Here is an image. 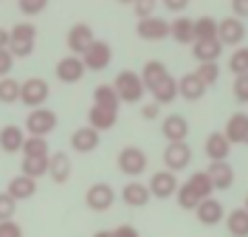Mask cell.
<instances>
[{"label": "cell", "instance_id": "1", "mask_svg": "<svg viewBox=\"0 0 248 237\" xmlns=\"http://www.w3.org/2000/svg\"><path fill=\"white\" fill-rule=\"evenodd\" d=\"M113 91L119 96V102H124V105H139L147 94V88H144V82L136 71H119L116 79H113Z\"/></svg>", "mask_w": 248, "mask_h": 237}, {"label": "cell", "instance_id": "2", "mask_svg": "<svg viewBox=\"0 0 248 237\" xmlns=\"http://www.w3.org/2000/svg\"><path fill=\"white\" fill-rule=\"evenodd\" d=\"M34 46H37V26L31 23H17L9 32V54L15 60H23V57H31L34 54Z\"/></svg>", "mask_w": 248, "mask_h": 237}, {"label": "cell", "instance_id": "3", "mask_svg": "<svg viewBox=\"0 0 248 237\" xmlns=\"http://www.w3.org/2000/svg\"><path fill=\"white\" fill-rule=\"evenodd\" d=\"M48 96H51V85L43 77H29L26 82H20V105H26L29 111L46 108Z\"/></svg>", "mask_w": 248, "mask_h": 237}, {"label": "cell", "instance_id": "4", "mask_svg": "<svg viewBox=\"0 0 248 237\" xmlns=\"http://www.w3.org/2000/svg\"><path fill=\"white\" fill-rule=\"evenodd\" d=\"M60 125V119H57V113L51 111V108H37V111H29L26 116V136H34V139H46L48 133H54Z\"/></svg>", "mask_w": 248, "mask_h": 237}, {"label": "cell", "instance_id": "5", "mask_svg": "<svg viewBox=\"0 0 248 237\" xmlns=\"http://www.w3.org/2000/svg\"><path fill=\"white\" fill-rule=\"evenodd\" d=\"M147 153L141 150V147H124L119 150V156H116V167H119V173L127 175V178H139L144 170H147Z\"/></svg>", "mask_w": 248, "mask_h": 237}, {"label": "cell", "instance_id": "6", "mask_svg": "<svg viewBox=\"0 0 248 237\" xmlns=\"http://www.w3.org/2000/svg\"><path fill=\"white\" fill-rule=\"evenodd\" d=\"M79 60H82V65H85L88 74H91V71L102 74V71L113 63V48H110V43H105V40H93V46L88 48Z\"/></svg>", "mask_w": 248, "mask_h": 237}, {"label": "cell", "instance_id": "7", "mask_svg": "<svg viewBox=\"0 0 248 237\" xmlns=\"http://www.w3.org/2000/svg\"><path fill=\"white\" fill-rule=\"evenodd\" d=\"M178 187H181V181H178V175L170 173V170H158V173H153L150 175V184H147L150 195L158 198V201H170V198H175Z\"/></svg>", "mask_w": 248, "mask_h": 237}, {"label": "cell", "instance_id": "8", "mask_svg": "<svg viewBox=\"0 0 248 237\" xmlns=\"http://www.w3.org/2000/svg\"><path fill=\"white\" fill-rule=\"evenodd\" d=\"M113 204H116V190L105 181L91 184L88 192H85V206L91 212H108V209H113Z\"/></svg>", "mask_w": 248, "mask_h": 237}, {"label": "cell", "instance_id": "9", "mask_svg": "<svg viewBox=\"0 0 248 237\" xmlns=\"http://www.w3.org/2000/svg\"><path fill=\"white\" fill-rule=\"evenodd\" d=\"M93 29L88 23H74L71 29H68V37H65V46L71 51V57H82L88 48L93 46Z\"/></svg>", "mask_w": 248, "mask_h": 237}, {"label": "cell", "instance_id": "10", "mask_svg": "<svg viewBox=\"0 0 248 237\" xmlns=\"http://www.w3.org/2000/svg\"><path fill=\"white\" fill-rule=\"evenodd\" d=\"M217 40H220V46H243V40H246V23L237 20V17L217 20Z\"/></svg>", "mask_w": 248, "mask_h": 237}, {"label": "cell", "instance_id": "11", "mask_svg": "<svg viewBox=\"0 0 248 237\" xmlns=\"http://www.w3.org/2000/svg\"><path fill=\"white\" fill-rule=\"evenodd\" d=\"M192 164V147L186 142H178V144H167V150H164V170H170V173H181Z\"/></svg>", "mask_w": 248, "mask_h": 237}, {"label": "cell", "instance_id": "12", "mask_svg": "<svg viewBox=\"0 0 248 237\" xmlns=\"http://www.w3.org/2000/svg\"><path fill=\"white\" fill-rule=\"evenodd\" d=\"M85 65H82V60L79 57H62V60H57V68H54V77L60 79L62 85H77V82H82L85 79Z\"/></svg>", "mask_w": 248, "mask_h": 237}, {"label": "cell", "instance_id": "13", "mask_svg": "<svg viewBox=\"0 0 248 237\" xmlns=\"http://www.w3.org/2000/svg\"><path fill=\"white\" fill-rule=\"evenodd\" d=\"M136 34H139L141 40H147V43H161V40L170 37V20H164V17H158V15L147 17V20H139Z\"/></svg>", "mask_w": 248, "mask_h": 237}, {"label": "cell", "instance_id": "14", "mask_svg": "<svg viewBox=\"0 0 248 237\" xmlns=\"http://www.w3.org/2000/svg\"><path fill=\"white\" fill-rule=\"evenodd\" d=\"M102 144V133H96L93 127H77L74 133H71V150L74 153H79V156H88V153H93L96 147Z\"/></svg>", "mask_w": 248, "mask_h": 237}, {"label": "cell", "instance_id": "15", "mask_svg": "<svg viewBox=\"0 0 248 237\" xmlns=\"http://www.w3.org/2000/svg\"><path fill=\"white\" fill-rule=\"evenodd\" d=\"M161 133H164L167 144L186 142V136H189V119H186V116H181V113L164 116V122H161Z\"/></svg>", "mask_w": 248, "mask_h": 237}, {"label": "cell", "instance_id": "16", "mask_svg": "<svg viewBox=\"0 0 248 237\" xmlns=\"http://www.w3.org/2000/svg\"><path fill=\"white\" fill-rule=\"evenodd\" d=\"M23 142H26V130L20 125H3L0 127V150H3L6 156L23 153Z\"/></svg>", "mask_w": 248, "mask_h": 237}, {"label": "cell", "instance_id": "17", "mask_svg": "<svg viewBox=\"0 0 248 237\" xmlns=\"http://www.w3.org/2000/svg\"><path fill=\"white\" fill-rule=\"evenodd\" d=\"M195 215H198V221H201L203 226H217V223L226 221V206H223L215 195H212V198H206V201H201V204H198Z\"/></svg>", "mask_w": 248, "mask_h": 237}, {"label": "cell", "instance_id": "18", "mask_svg": "<svg viewBox=\"0 0 248 237\" xmlns=\"http://www.w3.org/2000/svg\"><path fill=\"white\" fill-rule=\"evenodd\" d=\"M206 175H209V181H212V187L215 190H232L234 184V167L229 164V161H209V170H206Z\"/></svg>", "mask_w": 248, "mask_h": 237}, {"label": "cell", "instance_id": "19", "mask_svg": "<svg viewBox=\"0 0 248 237\" xmlns=\"http://www.w3.org/2000/svg\"><path fill=\"white\" fill-rule=\"evenodd\" d=\"M122 201H124V206H130V209H144V206L153 201V195L147 190V184L130 181V184H124V190H122Z\"/></svg>", "mask_w": 248, "mask_h": 237}, {"label": "cell", "instance_id": "20", "mask_svg": "<svg viewBox=\"0 0 248 237\" xmlns=\"http://www.w3.org/2000/svg\"><path fill=\"white\" fill-rule=\"evenodd\" d=\"M71 156L68 153H51L48 156V178L54 181V184H68V178H71Z\"/></svg>", "mask_w": 248, "mask_h": 237}, {"label": "cell", "instance_id": "21", "mask_svg": "<svg viewBox=\"0 0 248 237\" xmlns=\"http://www.w3.org/2000/svg\"><path fill=\"white\" fill-rule=\"evenodd\" d=\"M203 150H206V158L209 161H229V153H232V144L226 142V136H223V130L220 133H209L206 136V144H203Z\"/></svg>", "mask_w": 248, "mask_h": 237}, {"label": "cell", "instance_id": "22", "mask_svg": "<svg viewBox=\"0 0 248 237\" xmlns=\"http://www.w3.org/2000/svg\"><path fill=\"white\" fill-rule=\"evenodd\" d=\"M170 37L181 46H192L195 43V20L186 15H178L170 23Z\"/></svg>", "mask_w": 248, "mask_h": 237}, {"label": "cell", "instance_id": "23", "mask_svg": "<svg viewBox=\"0 0 248 237\" xmlns=\"http://www.w3.org/2000/svg\"><path fill=\"white\" fill-rule=\"evenodd\" d=\"M6 195H12L17 204L20 201H29V198H34L37 195V181L34 178H26V175H15L9 184H6Z\"/></svg>", "mask_w": 248, "mask_h": 237}, {"label": "cell", "instance_id": "24", "mask_svg": "<svg viewBox=\"0 0 248 237\" xmlns=\"http://www.w3.org/2000/svg\"><path fill=\"white\" fill-rule=\"evenodd\" d=\"M178 96L186 99V102H201L203 96H206V85L195 77V71L184 74V77L178 79Z\"/></svg>", "mask_w": 248, "mask_h": 237}, {"label": "cell", "instance_id": "25", "mask_svg": "<svg viewBox=\"0 0 248 237\" xmlns=\"http://www.w3.org/2000/svg\"><path fill=\"white\" fill-rule=\"evenodd\" d=\"M139 77H141V82H144V88H147V91H153L155 85H161L164 79L170 77V68L161 63V60H147Z\"/></svg>", "mask_w": 248, "mask_h": 237}, {"label": "cell", "instance_id": "26", "mask_svg": "<svg viewBox=\"0 0 248 237\" xmlns=\"http://www.w3.org/2000/svg\"><path fill=\"white\" fill-rule=\"evenodd\" d=\"M119 122V111H105V108H96L91 105L88 111V127H93L96 133H105V130H113Z\"/></svg>", "mask_w": 248, "mask_h": 237}, {"label": "cell", "instance_id": "27", "mask_svg": "<svg viewBox=\"0 0 248 237\" xmlns=\"http://www.w3.org/2000/svg\"><path fill=\"white\" fill-rule=\"evenodd\" d=\"M220 54H223V46H220V40H195L192 43V57L198 60V63H217L220 60Z\"/></svg>", "mask_w": 248, "mask_h": 237}, {"label": "cell", "instance_id": "28", "mask_svg": "<svg viewBox=\"0 0 248 237\" xmlns=\"http://www.w3.org/2000/svg\"><path fill=\"white\" fill-rule=\"evenodd\" d=\"M246 127H248V113H234L229 116V122L223 127V136L229 144H243L246 139Z\"/></svg>", "mask_w": 248, "mask_h": 237}, {"label": "cell", "instance_id": "29", "mask_svg": "<svg viewBox=\"0 0 248 237\" xmlns=\"http://www.w3.org/2000/svg\"><path fill=\"white\" fill-rule=\"evenodd\" d=\"M150 94H153V102L158 105V108H164V105H172V102L178 99V79L170 74V77L164 79L161 85H155Z\"/></svg>", "mask_w": 248, "mask_h": 237}, {"label": "cell", "instance_id": "30", "mask_svg": "<svg viewBox=\"0 0 248 237\" xmlns=\"http://www.w3.org/2000/svg\"><path fill=\"white\" fill-rule=\"evenodd\" d=\"M223 223H226L229 237H248V212L243 206H240V209H232Z\"/></svg>", "mask_w": 248, "mask_h": 237}, {"label": "cell", "instance_id": "31", "mask_svg": "<svg viewBox=\"0 0 248 237\" xmlns=\"http://www.w3.org/2000/svg\"><path fill=\"white\" fill-rule=\"evenodd\" d=\"M93 105L96 108H105V111H119L122 108V102H119V96L113 91V85H96L93 88Z\"/></svg>", "mask_w": 248, "mask_h": 237}, {"label": "cell", "instance_id": "32", "mask_svg": "<svg viewBox=\"0 0 248 237\" xmlns=\"http://www.w3.org/2000/svg\"><path fill=\"white\" fill-rule=\"evenodd\" d=\"M186 184H189V190L195 192L201 201H206V198H212V195H215V187H212V181H209L206 170H198V173H192V178H189Z\"/></svg>", "mask_w": 248, "mask_h": 237}, {"label": "cell", "instance_id": "33", "mask_svg": "<svg viewBox=\"0 0 248 237\" xmlns=\"http://www.w3.org/2000/svg\"><path fill=\"white\" fill-rule=\"evenodd\" d=\"M20 175L40 181L43 175H48V158H23L20 161Z\"/></svg>", "mask_w": 248, "mask_h": 237}, {"label": "cell", "instance_id": "34", "mask_svg": "<svg viewBox=\"0 0 248 237\" xmlns=\"http://www.w3.org/2000/svg\"><path fill=\"white\" fill-rule=\"evenodd\" d=\"M51 150H48L46 139H34V136H26L23 142V158H48Z\"/></svg>", "mask_w": 248, "mask_h": 237}, {"label": "cell", "instance_id": "35", "mask_svg": "<svg viewBox=\"0 0 248 237\" xmlns=\"http://www.w3.org/2000/svg\"><path fill=\"white\" fill-rule=\"evenodd\" d=\"M217 37V20L203 15L195 20V40H215Z\"/></svg>", "mask_w": 248, "mask_h": 237}, {"label": "cell", "instance_id": "36", "mask_svg": "<svg viewBox=\"0 0 248 237\" xmlns=\"http://www.w3.org/2000/svg\"><path fill=\"white\" fill-rule=\"evenodd\" d=\"M0 102H3V105H15V102H20V82H17L15 77L0 79Z\"/></svg>", "mask_w": 248, "mask_h": 237}, {"label": "cell", "instance_id": "37", "mask_svg": "<svg viewBox=\"0 0 248 237\" xmlns=\"http://www.w3.org/2000/svg\"><path fill=\"white\" fill-rule=\"evenodd\" d=\"M175 201H178V206H181L184 212H195V209H198V204H201V198L189 190V184H181V187H178V192H175Z\"/></svg>", "mask_w": 248, "mask_h": 237}, {"label": "cell", "instance_id": "38", "mask_svg": "<svg viewBox=\"0 0 248 237\" xmlns=\"http://www.w3.org/2000/svg\"><path fill=\"white\" fill-rule=\"evenodd\" d=\"M229 71L234 77L248 74V48H234V54L229 57Z\"/></svg>", "mask_w": 248, "mask_h": 237}, {"label": "cell", "instance_id": "39", "mask_svg": "<svg viewBox=\"0 0 248 237\" xmlns=\"http://www.w3.org/2000/svg\"><path fill=\"white\" fill-rule=\"evenodd\" d=\"M195 77L201 79L206 88H212V85H217V79H220V65H217V63H203V65H198Z\"/></svg>", "mask_w": 248, "mask_h": 237}, {"label": "cell", "instance_id": "40", "mask_svg": "<svg viewBox=\"0 0 248 237\" xmlns=\"http://www.w3.org/2000/svg\"><path fill=\"white\" fill-rule=\"evenodd\" d=\"M15 215H17V201L12 198V195L0 192V223L15 221Z\"/></svg>", "mask_w": 248, "mask_h": 237}, {"label": "cell", "instance_id": "41", "mask_svg": "<svg viewBox=\"0 0 248 237\" xmlns=\"http://www.w3.org/2000/svg\"><path fill=\"white\" fill-rule=\"evenodd\" d=\"M17 9H20V15H26V17L43 15V12L48 9V0H20Z\"/></svg>", "mask_w": 248, "mask_h": 237}, {"label": "cell", "instance_id": "42", "mask_svg": "<svg viewBox=\"0 0 248 237\" xmlns=\"http://www.w3.org/2000/svg\"><path fill=\"white\" fill-rule=\"evenodd\" d=\"M232 94H234V99H237V102L248 105V74H243V77H234Z\"/></svg>", "mask_w": 248, "mask_h": 237}, {"label": "cell", "instance_id": "43", "mask_svg": "<svg viewBox=\"0 0 248 237\" xmlns=\"http://www.w3.org/2000/svg\"><path fill=\"white\" fill-rule=\"evenodd\" d=\"M155 6H158V3H153V0H136V3H133V12H136L139 20H147V17L155 15Z\"/></svg>", "mask_w": 248, "mask_h": 237}, {"label": "cell", "instance_id": "44", "mask_svg": "<svg viewBox=\"0 0 248 237\" xmlns=\"http://www.w3.org/2000/svg\"><path fill=\"white\" fill-rule=\"evenodd\" d=\"M12 68H15V57L9 54V48H0V79L12 77Z\"/></svg>", "mask_w": 248, "mask_h": 237}, {"label": "cell", "instance_id": "45", "mask_svg": "<svg viewBox=\"0 0 248 237\" xmlns=\"http://www.w3.org/2000/svg\"><path fill=\"white\" fill-rule=\"evenodd\" d=\"M0 237H23V226H20L17 221L0 223Z\"/></svg>", "mask_w": 248, "mask_h": 237}, {"label": "cell", "instance_id": "46", "mask_svg": "<svg viewBox=\"0 0 248 237\" xmlns=\"http://www.w3.org/2000/svg\"><path fill=\"white\" fill-rule=\"evenodd\" d=\"M110 235H113V237H141V235H139V229H136V226H130V223H122V226H116Z\"/></svg>", "mask_w": 248, "mask_h": 237}, {"label": "cell", "instance_id": "47", "mask_svg": "<svg viewBox=\"0 0 248 237\" xmlns=\"http://www.w3.org/2000/svg\"><path fill=\"white\" fill-rule=\"evenodd\" d=\"M232 17L246 20V17H248V0H234V3H232Z\"/></svg>", "mask_w": 248, "mask_h": 237}, {"label": "cell", "instance_id": "48", "mask_svg": "<svg viewBox=\"0 0 248 237\" xmlns=\"http://www.w3.org/2000/svg\"><path fill=\"white\" fill-rule=\"evenodd\" d=\"M158 113H161V108H158L155 102H150V105H144V108H141V119H144V122H155V119H158Z\"/></svg>", "mask_w": 248, "mask_h": 237}, {"label": "cell", "instance_id": "49", "mask_svg": "<svg viewBox=\"0 0 248 237\" xmlns=\"http://www.w3.org/2000/svg\"><path fill=\"white\" fill-rule=\"evenodd\" d=\"M186 3H189V0H167V3H164V6H167V9H170V12H175V15H184Z\"/></svg>", "mask_w": 248, "mask_h": 237}, {"label": "cell", "instance_id": "50", "mask_svg": "<svg viewBox=\"0 0 248 237\" xmlns=\"http://www.w3.org/2000/svg\"><path fill=\"white\" fill-rule=\"evenodd\" d=\"M0 48H9V32L0 26Z\"/></svg>", "mask_w": 248, "mask_h": 237}, {"label": "cell", "instance_id": "51", "mask_svg": "<svg viewBox=\"0 0 248 237\" xmlns=\"http://www.w3.org/2000/svg\"><path fill=\"white\" fill-rule=\"evenodd\" d=\"M93 237H113V235H110V229H102V232H96Z\"/></svg>", "mask_w": 248, "mask_h": 237}, {"label": "cell", "instance_id": "52", "mask_svg": "<svg viewBox=\"0 0 248 237\" xmlns=\"http://www.w3.org/2000/svg\"><path fill=\"white\" fill-rule=\"evenodd\" d=\"M243 144H246V147H248V127H246V139H243Z\"/></svg>", "mask_w": 248, "mask_h": 237}, {"label": "cell", "instance_id": "53", "mask_svg": "<svg viewBox=\"0 0 248 237\" xmlns=\"http://www.w3.org/2000/svg\"><path fill=\"white\" fill-rule=\"evenodd\" d=\"M243 209H246V212H248V195H246V204H243Z\"/></svg>", "mask_w": 248, "mask_h": 237}]
</instances>
